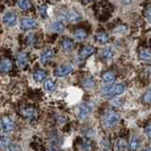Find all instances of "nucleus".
<instances>
[{
	"mask_svg": "<svg viewBox=\"0 0 151 151\" xmlns=\"http://www.w3.org/2000/svg\"><path fill=\"white\" fill-rule=\"evenodd\" d=\"M17 15L12 12H9L3 16V22L5 23L8 27H14L17 24Z\"/></svg>",
	"mask_w": 151,
	"mask_h": 151,
	"instance_id": "obj_7",
	"label": "nucleus"
},
{
	"mask_svg": "<svg viewBox=\"0 0 151 151\" xmlns=\"http://www.w3.org/2000/svg\"><path fill=\"white\" fill-rule=\"evenodd\" d=\"M53 56H54V53H53L52 50H47L41 54L40 61L42 64H47V63H49L50 61L52 60Z\"/></svg>",
	"mask_w": 151,
	"mask_h": 151,
	"instance_id": "obj_12",
	"label": "nucleus"
},
{
	"mask_svg": "<svg viewBox=\"0 0 151 151\" xmlns=\"http://www.w3.org/2000/svg\"><path fill=\"white\" fill-rule=\"evenodd\" d=\"M62 48L65 51H70L74 48V42L70 38H65L62 41Z\"/></svg>",
	"mask_w": 151,
	"mask_h": 151,
	"instance_id": "obj_19",
	"label": "nucleus"
},
{
	"mask_svg": "<svg viewBox=\"0 0 151 151\" xmlns=\"http://www.w3.org/2000/svg\"><path fill=\"white\" fill-rule=\"evenodd\" d=\"M94 52H95V48L93 46H85L80 50V56L82 58H88L90 55H92Z\"/></svg>",
	"mask_w": 151,
	"mask_h": 151,
	"instance_id": "obj_13",
	"label": "nucleus"
},
{
	"mask_svg": "<svg viewBox=\"0 0 151 151\" xmlns=\"http://www.w3.org/2000/svg\"><path fill=\"white\" fill-rule=\"evenodd\" d=\"M72 71H73V68L71 66H68V65H62V66H59L55 68L54 74H55V76L62 78V77H66L68 75H70Z\"/></svg>",
	"mask_w": 151,
	"mask_h": 151,
	"instance_id": "obj_6",
	"label": "nucleus"
},
{
	"mask_svg": "<svg viewBox=\"0 0 151 151\" xmlns=\"http://www.w3.org/2000/svg\"><path fill=\"white\" fill-rule=\"evenodd\" d=\"M51 29L55 32H63L65 31V26L61 21H55L51 24Z\"/></svg>",
	"mask_w": 151,
	"mask_h": 151,
	"instance_id": "obj_22",
	"label": "nucleus"
},
{
	"mask_svg": "<svg viewBox=\"0 0 151 151\" xmlns=\"http://www.w3.org/2000/svg\"><path fill=\"white\" fill-rule=\"evenodd\" d=\"M6 149L8 151H21V147L17 145V144H14V143H12L10 142L8 145V146L6 147Z\"/></svg>",
	"mask_w": 151,
	"mask_h": 151,
	"instance_id": "obj_26",
	"label": "nucleus"
},
{
	"mask_svg": "<svg viewBox=\"0 0 151 151\" xmlns=\"http://www.w3.org/2000/svg\"><path fill=\"white\" fill-rule=\"evenodd\" d=\"M114 55V50L111 47H106L101 52V56L104 60H110Z\"/></svg>",
	"mask_w": 151,
	"mask_h": 151,
	"instance_id": "obj_16",
	"label": "nucleus"
},
{
	"mask_svg": "<svg viewBox=\"0 0 151 151\" xmlns=\"http://www.w3.org/2000/svg\"><path fill=\"white\" fill-rule=\"evenodd\" d=\"M83 149H84L85 151H92V145H91V143H90V142L88 141V140L84 141Z\"/></svg>",
	"mask_w": 151,
	"mask_h": 151,
	"instance_id": "obj_28",
	"label": "nucleus"
},
{
	"mask_svg": "<svg viewBox=\"0 0 151 151\" xmlns=\"http://www.w3.org/2000/svg\"><path fill=\"white\" fill-rule=\"evenodd\" d=\"M16 63L20 68H25L29 63V56L25 52H19L16 56Z\"/></svg>",
	"mask_w": 151,
	"mask_h": 151,
	"instance_id": "obj_10",
	"label": "nucleus"
},
{
	"mask_svg": "<svg viewBox=\"0 0 151 151\" xmlns=\"http://www.w3.org/2000/svg\"><path fill=\"white\" fill-rule=\"evenodd\" d=\"M10 140L8 139L7 137H4V136H0V146L3 148H6L9 143H10Z\"/></svg>",
	"mask_w": 151,
	"mask_h": 151,
	"instance_id": "obj_27",
	"label": "nucleus"
},
{
	"mask_svg": "<svg viewBox=\"0 0 151 151\" xmlns=\"http://www.w3.org/2000/svg\"><path fill=\"white\" fill-rule=\"evenodd\" d=\"M127 31V28L126 26H121V27H117L114 29V32L116 34H123Z\"/></svg>",
	"mask_w": 151,
	"mask_h": 151,
	"instance_id": "obj_29",
	"label": "nucleus"
},
{
	"mask_svg": "<svg viewBox=\"0 0 151 151\" xmlns=\"http://www.w3.org/2000/svg\"><path fill=\"white\" fill-rule=\"evenodd\" d=\"M86 1H91V0H86Z\"/></svg>",
	"mask_w": 151,
	"mask_h": 151,
	"instance_id": "obj_38",
	"label": "nucleus"
},
{
	"mask_svg": "<svg viewBox=\"0 0 151 151\" xmlns=\"http://www.w3.org/2000/svg\"><path fill=\"white\" fill-rule=\"evenodd\" d=\"M83 87L87 89H92L95 87V81L90 76L86 77L83 80Z\"/></svg>",
	"mask_w": 151,
	"mask_h": 151,
	"instance_id": "obj_20",
	"label": "nucleus"
},
{
	"mask_svg": "<svg viewBox=\"0 0 151 151\" xmlns=\"http://www.w3.org/2000/svg\"><path fill=\"white\" fill-rule=\"evenodd\" d=\"M73 35L78 41H83L88 37V33L84 29H76L73 32Z\"/></svg>",
	"mask_w": 151,
	"mask_h": 151,
	"instance_id": "obj_18",
	"label": "nucleus"
},
{
	"mask_svg": "<svg viewBox=\"0 0 151 151\" xmlns=\"http://www.w3.org/2000/svg\"><path fill=\"white\" fill-rule=\"evenodd\" d=\"M36 43V38L34 36V34H31L28 38H27V44L29 45H34Z\"/></svg>",
	"mask_w": 151,
	"mask_h": 151,
	"instance_id": "obj_31",
	"label": "nucleus"
},
{
	"mask_svg": "<svg viewBox=\"0 0 151 151\" xmlns=\"http://www.w3.org/2000/svg\"><path fill=\"white\" fill-rule=\"evenodd\" d=\"M145 15H146V17H147V19L149 21H151V6L147 8V10H146V12H145Z\"/></svg>",
	"mask_w": 151,
	"mask_h": 151,
	"instance_id": "obj_35",
	"label": "nucleus"
},
{
	"mask_svg": "<svg viewBox=\"0 0 151 151\" xmlns=\"http://www.w3.org/2000/svg\"><path fill=\"white\" fill-rule=\"evenodd\" d=\"M144 102L146 104H151V88L145 92L144 96Z\"/></svg>",
	"mask_w": 151,
	"mask_h": 151,
	"instance_id": "obj_30",
	"label": "nucleus"
},
{
	"mask_svg": "<svg viewBox=\"0 0 151 151\" xmlns=\"http://www.w3.org/2000/svg\"><path fill=\"white\" fill-rule=\"evenodd\" d=\"M60 17L64 20H67L68 22H79L82 19V15L78 14L76 11L73 10H67V11H63L60 14Z\"/></svg>",
	"mask_w": 151,
	"mask_h": 151,
	"instance_id": "obj_3",
	"label": "nucleus"
},
{
	"mask_svg": "<svg viewBox=\"0 0 151 151\" xmlns=\"http://www.w3.org/2000/svg\"><path fill=\"white\" fill-rule=\"evenodd\" d=\"M123 2H124V4H128L129 2H130V0H123Z\"/></svg>",
	"mask_w": 151,
	"mask_h": 151,
	"instance_id": "obj_36",
	"label": "nucleus"
},
{
	"mask_svg": "<svg viewBox=\"0 0 151 151\" xmlns=\"http://www.w3.org/2000/svg\"><path fill=\"white\" fill-rule=\"evenodd\" d=\"M102 79H103V81L105 82L106 84L111 85V84H113L114 82H115L116 75H115V73L112 72V71H106V72H105L103 74Z\"/></svg>",
	"mask_w": 151,
	"mask_h": 151,
	"instance_id": "obj_14",
	"label": "nucleus"
},
{
	"mask_svg": "<svg viewBox=\"0 0 151 151\" xmlns=\"http://www.w3.org/2000/svg\"><path fill=\"white\" fill-rule=\"evenodd\" d=\"M17 6L22 11H28L32 7V3L29 0H17Z\"/></svg>",
	"mask_w": 151,
	"mask_h": 151,
	"instance_id": "obj_23",
	"label": "nucleus"
},
{
	"mask_svg": "<svg viewBox=\"0 0 151 151\" xmlns=\"http://www.w3.org/2000/svg\"><path fill=\"white\" fill-rule=\"evenodd\" d=\"M126 90V87L123 84H116L106 86L102 89V93L106 97H114L123 94Z\"/></svg>",
	"mask_w": 151,
	"mask_h": 151,
	"instance_id": "obj_1",
	"label": "nucleus"
},
{
	"mask_svg": "<svg viewBox=\"0 0 151 151\" xmlns=\"http://www.w3.org/2000/svg\"><path fill=\"white\" fill-rule=\"evenodd\" d=\"M92 112V106L89 104H82L77 109V116L81 120H86Z\"/></svg>",
	"mask_w": 151,
	"mask_h": 151,
	"instance_id": "obj_5",
	"label": "nucleus"
},
{
	"mask_svg": "<svg viewBox=\"0 0 151 151\" xmlns=\"http://www.w3.org/2000/svg\"><path fill=\"white\" fill-rule=\"evenodd\" d=\"M143 151H151V148H149V147H147V148H145Z\"/></svg>",
	"mask_w": 151,
	"mask_h": 151,
	"instance_id": "obj_37",
	"label": "nucleus"
},
{
	"mask_svg": "<svg viewBox=\"0 0 151 151\" xmlns=\"http://www.w3.org/2000/svg\"><path fill=\"white\" fill-rule=\"evenodd\" d=\"M45 88H46L47 91L50 92V93L53 92L54 90L56 89V84H55V82L53 80H48V81H46V83H45Z\"/></svg>",
	"mask_w": 151,
	"mask_h": 151,
	"instance_id": "obj_25",
	"label": "nucleus"
},
{
	"mask_svg": "<svg viewBox=\"0 0 151 151\" xmlns=\"http://www.w3.org/2000/svg\"><path fill=\"white\" fill-rule=\"evenodd\" d=\"M127 143L124 140H120L118 142V147H119V150H123L124 148V146H126Z\"/></svg>",
	"mask_w": 151,
	"mask_h": 151,
	"instance_id": "obj_33",
	"label": "nucleus"
},
{
	"mask_svg": "<svg viewBox=\"0 0 151 151\" xmlns=\"http://www.w3.org/2000/svg\"><path fill=\"white\" fill-rule=\"evenodd\" d=\"M109 40H110L109 35L106 32H101L96 34V41L98 43H100V44H103V45L107 44V43L109 42Z\"/></svg>",
	"mask_w": 151,
	"mask_h": 151,
	"instance_id": "obj_15",
	"label": "nucleus"
},
{
	"mask_svg": "<svg viewBox=\"0 0 151 151\" xmlns=\"http://www.w3.org/2000/svg\"><path fill=\"white\" fill-rule=\"evenodd\" d=\"M139 57L142 60H145V61H149V60H151V51L145 49L141 50L139 51Z\"/></svg>",
	"mask_w": 151,
	"mask_h": 151,
	"instance_id": "obj_24",
	"label": "nucleus"
},
{
	"mask_svg": "<svg viewBox=\"0 0 151 151\" xmlns=\"http://www.w3.org/2000/svg\"><path fill=\"white\" fill-rule=\"evenodd\" d=\"M141 145V140L138 137H133L130 143H129V149L131 151H136L137 149H139Z\"/></svg>",
	"mask_w": 151,
	"mask_h": 151,
	"instance_id": "obj_21",
	"label": "nucleus"
},
{
	"mask_svg": "<svg viewBox=\"0 0 151 151\" xmlns=\"http://www.w3.org/2000/svg\"><path fill=\"white\" fill-rule=\"evenodd\" d=\"M150 45H151V39H150Z\"/></svg>",
	"mask_w": 151,
	"mask_h": 151,
	"instance_id": "obj_39",
	"label": "nucleus"
},
{
	"mask_svg": "<svg viewBox=\"0 0 151 151\" xmlns=\"http://www.w3.org/2000/svg\"><path fill=\"white\" fill-rule=\"evenodd\" d=\"M46 12H47V7L46 6H43V7L40 8V14H41V15L43 17H46V15H47Z\"/></svg>",
	"mask_w": 151,
	"mask_h": 151,
	"instance_id": "obj_34",
	"label": "nucleus"
},
{
	"mask_svg": "<svg viewBox=\"0 0 151 151\" xmlns=\"http://www.w3.org/2000/svg\"><path fill=\"white\" fill-rule=\"evenodd\" d=\"M47 78V73L45 70H36L33 72V79L35 80L38 83L40 82H43Z\"/></svg>",
	"mask_w": 151,
	"mask_h": 151,
	"instance_id": "obj_17",
	"label": "nucleus"
},
{
	"mask_svg": "<svg viewBox=\"0 0 151 151\" xmlns=\"http://www.w3.org/2000/svg\"><path fill=\"white\" fill-rule=\"evenodd\" d=\"M120 122V115L117 112L107 111L104 116V124L106 127H113Z\"/></svg>",
	"mask_w": 151,
	"mask_h": 151,
	"instance_id": "obj_2",
	"label": "nucleus"
},
{
	"mask_svg": "<svg viewBox=\"0 0 151 151\" xmlns=\"http://www.w3.org/2000/svg\"><path fill=\"white\" fill-rule=\"evenodd\" d=\"M12 68V63L10 59L4 58L0 61V72L1 73L6 74V73L11 71Z\"/></svg>",
	"mask_w": 151,
	"mask_h": 151,
	"instance_id": "obj_9",
	"label": "nucleus"
},
{
	"mask_svg": "<svg viewBox=\"0 0 151 151\" xmlns=\"http://www.w3.org/2000/svg\"><path fill=\"white\" fill-rule=\"evenodd\" d=\"M21 112H22V115L26 119L32 120L37 117V111L36 109H32V107H26V109H22Z\"/></svg>",
	"mask_w": 151,
	"mask_h": 151,
	"instance_id": "obj_11",
	"label": "nucleus"
},
{
	"mask_svg": "<svg viewBox=\"0 0 151 151\" xmlns=\"http://www.w3.org/2000/svg\"><path fill=\"white\" fill-rule=\"evenodd\" d=\"M37 26V21L31 17H26L21 21V28L25 31H29V29H34Z\"/></svg>",
	"mask_w": 151,
	"mask_h": 151,
	"instance_id": "obj_8",
	"label": "nucleus"
},
{
	"mask_svg": "<svg viewBox=\"0 0 151 151\" xmlns=\"http://www.w3.org/2000/svg\"><path fill=\"white\" fill-rule=\"evenodd\" d=\"M145 132L146 136H147L148 138H150V139H151V123L148 124L147 126L145 127Z\"/></svg>",
	"mask_w": 151,
	"mask_h": 151,
	"instance_id": "obj_32",
	"label": "nucleus"
},
{
	"mask_svg": "<svg viewBox=\"0 0 151 151\" xmlns=\"http://www.w3.org/2000/svg\"><path fill=\"white\" fill-rule=\"evenodd\" d=\"M14 121L9 116H5L0 120V128L3 133H10L14 129Z\"/></svg>",
	"mask_w": 151,
	"mask_h": 151,
	"instance_id": "obj_4",
	"label": "nucleus"
}]
</instances>
